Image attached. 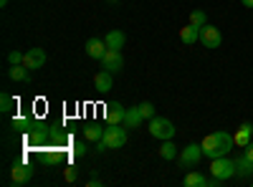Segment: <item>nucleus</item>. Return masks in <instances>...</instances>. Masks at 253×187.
Returning <instances> with one entry per match:
<instances>
[{
	"instance_id": "obj_20",
	"label": "nucleus",
	"mask_w": 253,
	"mask_h": 187,
	"mask_svg": "<svg viewBox=\"0 0 253 187\" xmlns=\"http://www.w3.org/2000/svg\"><path fill=\"white\" fill-rule=\"evenodd\" d=\"M182 185H185V187H205V185H208V177L200 175V172H187L185 180H182Z\"/></svg>"
},
{
	"instance_id": "obj_19",
	"label": "nucleus",
	"mask_w": 253,
	"mask_h": 187,
	"mask_svg": "<svg viewBox=\"0 0 253 187\" xmlns=\"http://www.w3.org/2000/svg\"><path fill=\"white\" fill-rule=\"evenodd\" d=\"M142 121H144V116H142L139 107H132V109H126V116H124V127H126V129H137Z\"/></svg>"
},
{
	"instance_id": "obj_14",
	"label": "nucleus",
	"mask_w": 253,
	"mask_h": 187,
	"mask_svg": "<svg viewBox=\"0 0 253 187\" xmlns=\"http://www.w3.org/2000/svg\"><path fill=\"white\" fill-rule=\"evenodd\" d=\"M251 137H253V124H251V121L241 124V127H238V132L233 134V142H236V147H238V150H243L246 144L251 142Z\"/></svg>"
},
{
	"instance_id": "obj_12",
	"label": "nucleus",
	"mask_w": 253,
	"mask_h": 187,
	"mask_svg": "<svg viewBox=\"0 0 253 187\" xmlns=\"http://www.w3.org/2000/svg\"><path fill=\"white\" fill-rule=\"evenodd\" d=\"M104 116H107V124H124L126 109L122 107L119 101H112V104H107V112H104Z\"/></svg>"
},
{
	"instance_id": "obj_1",
	"label": "nucleus",
	"mask_w": 253,
	"mask_h": 187,
	"mask_svg": "<svg viewBox=\"0 0 253 187\" xmlns=\"http://www.w3.org/2000/svg\"><path fill=\"white\" fill-rule=\"evenodd\" d=\"M200 147H203V154L208 159H215V157H223L228 154L230 150L236 147V142H233V134H228V132H213V134H208L203 142H200Z\"/></svg>"
},
{
	"instance_id": "obj_4",
	"label": "nucleus",
	"mask_w": 253,
	"mask_h": 187,
	"mask_svg": "<svg viewBox=\"0 0 253 187\" xmlns=\"http://www.w3.org/2000/svg\"><path fill=\"white\" fill-rule=\"evenodd\" d=\"M150 134L155 139H172L175 137V124L170 119H165V116H152L150 119Z\"/></svg>"
},
{
	"instance_id": "obj_30",
	"label": "nucleus",
	"mask_w": 253,
	"mask_h": 187,
	"mask_svg": "<svg viewBox=\"0 0 253 187\" xmlns=\"http://www.w3.org/2000/svg\"><path fill=\"white\" fill-rule=\"evenodd\" d=\"M76 177H79V170L74 167V164H69L66 172H63V180H66V182H76Z\"/></svg>"
},
{
	"instance_id": "obj_32",
	"label": "nucleus",
	"mask_w": 253,
	"mask_h": 187,
	"mask_svg": "<svg viewBox=\"0 0 253 187\" xmlns=\"http://www.w3.org/2000/svg\"><path fill=\"white\" fill-rule=\"evenodd\" d=\"M241 3H243L246 8H253V0H241Z\"/></svg>"
},
{
	"instance_id": "obj_15",
	"label": "nucleus",
	"mask_w": 253,
	"mask_h": 187,
	"mask_svg": "<svg viewBox=\"0 0 253 187\" xmlns=\"http://www.w3.org/2000/svg\"><path fill=\"white\" fill-rule=\"evenodd\" d=\"M180 40H182L185 46L198 43V40H200V28H198L195 23H187L185 28H180Z\"/></svg>"
},
{
	"instance_id": "obj_3",
	"label": "nucleus",
	"mask_w": 253,
	"mask_h": 187,
	"mask_svg": "<svg viewBox=\"0 0 253 187\" xmlns=\"http://www.w3.org/2000/svg\"><path fill=\"white\" fill-rule=\"evenodd\" d=\"M210 175L218 177L220 182H228L230 177H236V159H230L228 154L215 157L213 164H210Z\"/></svg>"
},
{
	"instance_id": "obj_26",
	"label": "nucleus",
	"mask_w": 253,
	"mask_h": 187,
	"mask_svg": "<svg viewBox=\"0 0 253 187\" xmlns=\"http://www.w3.org/2000/svg\"><path fill=\"white\" fill-rule=\"evenodd\" d=\"M137 107H139V112H142V116H144V119L157 116V114H155V107H152V101H142V104H137Z\"/></svg>"
},
{
	"instance_id": "obj_27",
	"label": "nucleus",
	"mask_w": 253,
	"mask_h": 187,
	"mask_svg": "<svg viewBox=\"0 0 253 187\" xmlns=\"http://www.w3.org/2000/svg\"><path fill=\"white\" fill-rule=\"evenodd\" d=\"M190 23H195L198 28H203V26L208 23V15H205L203 10H193V15H190Z\"/></svg>"
},
{
	"instance_id": "obj_25",
	"label": "nucleus",
	"mask_w": 253,
	"mask_h": 187,
	"mask_svg": "<svg viewBox=\"0 0 253 187\" xmlns=\"http://www.w3.org/2000/svg\"><path fill=\"white\" fill-rule=\"evenodd\" d=\"M61 159H63V150H58V147H56V150H48V152H46V164H48V167L58 164Z\"/></svg>"
},
{
	"instance_id": "obj_23",
	"label": "nucleus",
	"mask_w": 253,
	"mask_h": 187,
	"mask_svg": "<svg viewBox=\"0 0 253 187\" xmlns=\"http://www.w3.org/2000/svg\"><path fill=\"white\" fill-rule=\"evenodd\" d=\"M31 127H33V119H28V116H15L13 119V129L20 132V134H26Z\"/></svg>"
},
{
	"instance_id": "obj_21",
	"label": "nucleus",
	"mask_w": 253,
	"mask_h": 187,
	"mask_svg": "<svg viewBox=\"0 0 253 187\" xmlns=\"http://www.w3.org/2000/svg\"><path fill=\"white\" fill-rule=\"evenodd\" d=\"M157 152H160L162 159H175V157H177V147L172 144V139H165V142H162V147H160Z\"/></svg>"
},
{
	"instance_id": "obj_5",
	"label": "nucleus",
	"mask_w": 253,
	"mask_h": 187,
	"mask_svg": "<svg viewBox=\"0 0 253 187\" xmlns=\"http://www.w3.org/2000/svg\"><path fill=\"white\" fill-rule=\"evenodd\" d=\"M203 157L205 154H203L200 144H187L185 150H180V167L182 170H193V167H198V164H200Z\"/></svg>"
},
{
	"instance_id": "obj_28",
	"label": "nucleus",
	"mask_w": 253,
	"mask_h": 187,
	"mask_svg": "<svg viewBox=\"0 0 253 187\" xmlns=\"http://www.w3.org/2000/svg\"><path fill=\"white\" fill-rule=\"evenodd\" d=\"M23 58H26V53L10 51V53H8V64H10V66H18V64H23Z\"/></svg>"
},
{
	"instance_id": "obj_10",
	"label": "nucleus",
	"mask_w": 253,
	"mask_h": 187,
	"mask_svg": "<svg viewBox=\"0 0 253 187\" xmlns=\"http://www.w3.org/2000/svg\"><path fill=\"white\" fill-rule=\"evenodd\" d=\"M84 48H86V56H89V58H94V61H101V58H104V53L109 51V48H107V40H104V38H89Z\"/></svg>"
},
{
	"instance_id": "obj_22",
	"label": "nucleus",
	"mask_w": 253,
	"mask_h": 187,
	"mask_svg": "<svg viewBox=\"0 0 253 187\" xmlns=\"http://www.w3.org/2000/svg\"><path fill=\"white\" fill-rule=\"evenodd\" d=\"M84 137H86L89 142H101L104 129L99 127V124H86V129H84Z\"/></svg>"
},
{
	"instance_id": "obj_29",
	"label": "nucleus",
	"mask_w": 253,
	"mask_h": 187,
	"mask_svg": "<svg viewBox=\"0 0 253 187\" xmlns=\"http://www.w3.org/2000/svg\"><path fill=\"white\" fill-rule=\"evenodd\" d=\"M71 152L76 157H84V154H86V144H84V142H71Z\"/></svg>"
},
{
	"instance_id": "obj_8",
	"label": "nucleus",
	"mask_w": 253,
	"mask_h": 187,
	"mask_svg": "<svg viewBox=\"0 0 253 187\" xmlns=\"http://www.w3.org/2000/svg\"><path fill=\"white\" fill-rule=\"evenodd\" d=\"M101 69H107V71H112V74H119V71L124 69V58H122V53L114 51V48H109L107 53H104V58H101Z\"/></svg>"
},
{
	"instance_id": "obj_9",
	"label": "nucleus",
	"mask_w": 253,
	"mask_h": 187,
	"mask_svg": "<svg viewBox=\"0 0 253 187\" xmlns=\"http://www.w3.org/2000/svg\"><path fill=\"white\" fill-rule=\"evenodd\" d=\"M43 64H46V51H43V48H31V51H26V58H23V66H26V69L36 71V69H43Z\"/></svg>"
},
{
	"instance_id": "obj_17",
	"label": "nucleus",
	"mask_w": 253,
	"mask_h": 187,
	"mask_svg": "<svg viewBox=\"0 0 253 187\" xmlns=\"http://www.w3.org/2000/svg\"><path fill=\"white\" fill-rule=\"evenodd\" d=\"M104 40H107V48H114V51H122L124 43H126V36L122 31H109L107 36H104Z\"/></svg>"
},
{
	"instance_id": "obj_16",
	"label": "nucleus",
	"mask_w": 253,
	"mask_h": 187,
	"mask_svg": "<svg viewBox=\"0 0 253 187\" xmlns=\"http://www.w3.org/2000/svg\"><path fill=\"white\" fill-rule=\"evenodd\" d=\"M253 175V159H248L246 154H241L238 159H236V177L238 180H246V177H251Z\"/></svg>"
},
{
	"instance_id": "obj_11",
	"label": "nucleus",
	"mask_w": 253,
	"mask_h": 187,
	"mask_svg": "<svg viewBox=\"0 0 253 187\" xmlns=\"http://www.w3.org/2000/svg\"><path fill=\"white\" fill-rule=\"evenodd\" d=\"M46 137H48V129H46L41 121H36L33 127L26 132V142H28V144H36V147H41V144L46 142Z\"/></svg>"
},
{
	"instance_id": "obj_13",
	"label": "nucleus",
	"mask_w": 253,
	"mask_h": 187,
	"mask_svg": "<svg viewBox=\"0 0 253 187\" xmlns=\"http://www.w3.org/2000/svg\"><path fill=\"white\" fill-rule=\"evenodd\" d=\"M114 74L112 71H99L96 76H94V86H96V91H101V94H109L112 89H114V78H112Z\"/></svg>"
},
{
	"instance_id": "obj_18",
	"label": "nucleus",
	"mask_w": 253,
	"mask_h": 187,
	"mask_svg": "<svg viewBox=\"0 0 253 187\" xmlns=\"http://www.w3.org/2000/svg\"><path fill=\"white\" fill-rule=\"evenodd\" d=\"M8 78H13V81H20V84H28V81H31V69H26L23 64L10 66V69H8Z\"/></svg>"
},
{
	"instance_id": "obj_7",
	"label": "nucleus",
	"mask_w": 253,
	"mask_h": 187,
	"mask_svg": "<svg viewBox=\"0 0 253 187\" xmlns=\"http://www.w3.org/2000/svg\"><path fill=\"white\" fill-rule=\"evenodd\" d=\"M200 43L205 46V48H218L220 43H223V33L215 28V26H203L200 28Z\"/></svg>"
},
{
	"instance_id": "obj_6",
	"label": "nucleus",
	"mask_w": 253,
	"mask_h": 187,
	"mask_svg": "<svg viewBox=\"0 0 253 187\" xmlns=\"http://www.w3.org/2000/svg\"><path fill=\"white\" fill-rule=\"evenodd\" d=\"M33 177V167L28 162H13L10 167V182L13 185H28Z\"/></svg>"
},
{
	"instance_id": "obj_2",
	"label": "nucleus",
	"mask_w": 253,
	"mask_h": 187,
	"mask_svg": "<svg viewBox=\"0 0 253 187\" xmlns=\"http://www.w3.org/2000/svg\"><path fill=\"white\" fill-rule=\"evenodd\" d=\"M124 144H126V127L124 124H107L104 137L99 142V152H104V150H122Z\"/></svg>"
},
{
	"instance_id": "obj_33",
	"label": "nucleus",
	"mask_w": 253,
	"mask_h": 187,
	"mask_svg": "<svg viewBox=\"0 0 253 187\" xmlns=\"http://www.w3.org/2000/svg\"><path fill=\"white\" fill-rule=\"evenodd\" d=\"M0 5H3V8H5V5H8V0H0Z\"/></svg>"
},
{
	"instance_id": "obj_31",
	"label": "nucleus",
	"mask_w": 253,
	"mask_h": 187,
	"mask_svg": "<svg viewBox=\"0 0 253 187\" xmlns=\"http://www.w3.org/2000/svg\"><path fill=\"white\" fill-rule=\"evenodd\" d=\"M243 154H246L248 159H253V142H248L246 147H243Z\"/></svg>"
},
{
	"instance_id": "obj_24",
	"label": "nucleus",
	"mask_w": 253,
	"mask_h": 187,
	"mask_svg": "<svg viewBox=\"0 0 253 187\" xmlns=\"http://www.w3.org/2000/svg\"><path fill=\"white\" fill-rule=\"evenodd\" d=\"M13 107H15L13 96H10L8 91H3V94H0V112H3V114H10V112H13Z\"/></svg>"
}]
</instances>
